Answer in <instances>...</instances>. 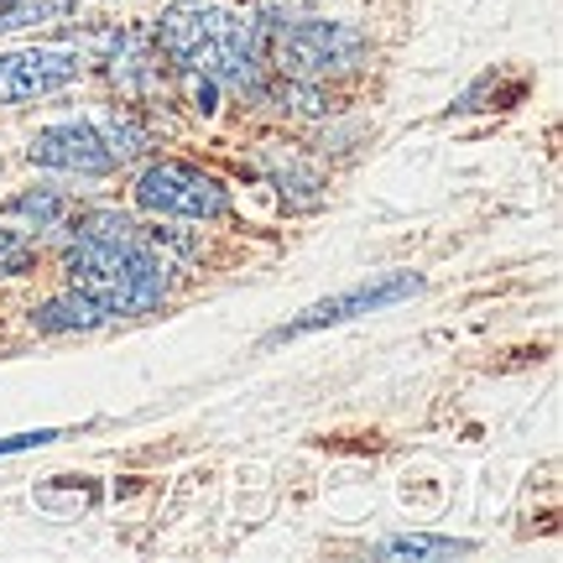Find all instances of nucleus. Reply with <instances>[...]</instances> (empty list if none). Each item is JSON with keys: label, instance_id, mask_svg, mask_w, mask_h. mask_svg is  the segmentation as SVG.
Returning <instances> with one entry per match:
<instances>
[{"label": "nucleus", "instance_id": "nucleus-1", "mask_svg": "<svg viewBox=\"0 0 563 563\" xmlns=\"http://www.w3.org/2000/svg\"><path fill=\"white\" fill-rule=\"evenodd\" d=\"M63 272L74 282V292L100 302L110 319H136L152 313L167 298V262L146 241L136 220H125L121 209H89L74 220V245L63 256Z\"/></svg>", "mask_w": 563, "mask_h": 563}, {"label": "nucleus", "instance_id": "nucleus-2", "mask_svg": "<svg viewBox=\"0 0 563 563\" xmlns=\"http://www.w3.org/2000/svg\"><path fill=\"white\" fill-rule=\"evenodd\" d=\"M157 47L183 74L220 89H256L262 79V21L224 0H178L157 16Z\"/></svg>", "mask_w": 563, "mask_h": 563}, {"label": "nucleus", "instance_id": "nucleus-3", "mask_svg": "<svg viewBox=\"0 0 563 563\" xmlns=\"http://www.w3.org/2000/svg\"><path fill=\"white\" fill-rule=\"evenodd\" d=\"M365 53H371V42L350 21H282V26H262V63H272L292 84H323L334 74H350V68H361Z\"/></svg>", "mask_w": 563, "mask_h": 563}, {"label": "nucleus", "instance_id": "nucleus-4", "mask_svg": "<svg viewBox=\"0 0 563 563\" xmlns=\"http://www.w3.org/2000/svg\"><path fill=\"white\" fill-rule=\"evenodd\" d=\"M136 209L162 214V220H224L230 194L214 173H203L194 162H152L136 178Z\"/></svg>", "mask_w": 563, "mask_h": 563}, {"label": "nucleus", "instance_id": "nucleus-5", "mask_svg": "<svg viewBox=\"0 0 563 563\" xmlns=\"http://www.w3.org/2000/svg\"><path fill=\"white\" fill-rule=\"evenodd\" d=\"M422 292V277L418 272H382V277H365L355 287H344L334 298H319L313 308H302L292 323H282L272 344L282 340H302V334H313V329H329V323H350L361 319V313H382V308H397V302L418 298Z\"/></svg>", "mask_w": 563, "mask_h": 563}, {"label": "nucleus", "instance_id": "nucleus-6", "mask_svg": "<svg viewBox=\"0 0 563 563\" xmlns=\"http://www.w3.org/2000/svg\"><path fill=\"white\" fill-rule=\"evenodd\" d=\"M84 74L79 47H16L0 53V104H26L58 95Z\"/></svg>", "mask_w": 563, "mask_h": 563}, {"label": "nucleus", "instance_id": "nucleus-7", "mask_svg": "<svg viewBox=\"0 0 563 563\" xmlns=\"http://www.w3.org/2000/svg\"><path fill=\"white\" fill-rule=\"evenodd\" d=\"M32 162L37 167H53V173H79V178H100L115 167L110 146H104L100 125L95 121H58V125H42L32 136Z\"/></svg>", "mask_w": 563, "mask_h": 563}, {"label": "nucleus", "instance_id": "nucleus-8", "mask_svg": "<svg viewBox=\"0 0 563 563\" xmlns=\"http://www.w3.org/2000/svg\"><path fill=\"white\" fill-rule=\"evenodd\" d=\"M104 319H110V313H104L100 302H89L84 292H63V298H47L37 313H32V323H37L42 334H74V329H79V334H89V329H100Z\"/></svg>", "mask_w": 563, "mask_h": 563}, {"label": "nucleus", "instance_id": "nucleus-9", "mask_svg": "<svg viewBox=\"0 0 563 563\" xmlns=\"http://www.w3.org/2000/svg\"><path fill=\"white\" fill-rule=\"evenodd\" d=\"M74 214V203H68V194L63 188H21L16 199L5 203V220H21L26 230H58L63 220Z\"/></svg>", "mask_w": 563, "mask_h": 563}, {"label": "nucleus", "instance_id": "nucleus-10", "mask_svg": "<svg viewBox=\"0 0 563 563\" xmlns=\"http://www.w3.org/2000/svg\"><path fill=\"white\" fill-rule=\"evenodd\" d=\"M371 553H376V559L428 563V559H464V553H475V543H470V538H439V532H402V538H382Z\"/></svg>", "mask_w": 563, "mask_h": 563}, {"label": "nucleus", "instance_id": "nucleus-11", "mask_svg": "<svg viewBox=\"0 0 563 563\" xmlns=\"http://www.w3.org/2000/svg\"><path fill=\"white\" fill-rule=\"evenodd\" d=\"M266 173H272V183L282 188V199H298V203H319V188L323 178L308 167V162L298 157H282V152H266Z\"/></svg>", "mask_w": 563, "mask_h": 563}, {"label": "nucleus", "instance_id": "nucleus-12", "mask_svg": "<svg viewBox=\"0 0 563 563\" xmlns=\"http://www.w3.org/2000/svg\"><path fill=\"white\" fill-rule=\"evenodd\" d=\"M74 11V0H0V37L5 32H26V26H47Z\"/></svg>", "mask_w": 563, "mask_h": 563}, {"label": "nucleus", "instance_id": "nucleus-13", "mask_svg": "<svg viewBox=\"0 0 563 563\" xmlns=\"http://www.w3.org/2000/svg\"><path fill=\"white\" fill-rule=\"evenodd\" d=\"M95 125H100V136H104V146H110V157L115 162H131L141 146L152 141L146 136V125H141L136 115H125V110H104Z\"/></svg>", "mask_w": 563, "mask_h": 563}, {"label": "nucleus", "instance_id": "nucleus-14", "mask_svg": "<svg viewBox=\"0 0 563 563\" xmlns=\"http://www.w3.org/2000/svg\"><path fill=\"white\" fill-rule=\"evenodd\" d=\"M32 256H37V245L26 241L21 230H5V224H0V277H16V272H26V266H32Z\"/></svg>", "mask_w": 563, "mask_h": 563}, {"label": "nucleus", "instance_id": "nucleus-15", "mask_svg": "<svg viewBox=\"0 0 563 563\" xmlns=\"http://www.w3.org/2000/svg\"><path fill=\"white\" fill-rule=\"evenodd\" d=\"M58 433L53 428H42V433H16V439H0V454H21V449H42V443H53Z\"/></svg>", "mask_w": 563, "mask_h": 563}]
</instances>
